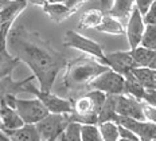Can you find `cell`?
<instances>
[{
  "label": "cell",
  "instance_id": "obj_1",
  "mask_svg": "<svg viewBox=\"0 0 156 141\" xmlns=\"http://www.w3.org/2000/svg\"><path fill=\"white\" fill-rule=\"evenodd\" d=\"M7 47L11 54L31 69L39 89L50 91L61 70L67 65L62 51H58L38 31L28 30L18 24L11 28L7 39Z\"/></svg>",
  "mask_w": 156,
  "mask_h": 141
},
{
  "label": "cell",
  "instance_id": "obj_2",
  "mask_svg": "<svg viewBox=\"0 0 156 141\" xmlns=\"http://www.w3.org/2000/svg\"><path fill=\"white\" fill-rule=\"evenodd\" d=\"M106 69H109V66L98 61L96 57L82 54L76 59L67 61L61 87L67 91L80 90L86 86L89 87L90 82Z\"/></svg>",
  "mask_w": 156,
  "mask_h": 141
},
{
  "label": "cell",
  "instance_id": "obj_3",
  "mask_svg": "<svg viewBox=\"0 0 156 141\" xmlns=\"http://www.w3.org/2000/svg\"><path fill=\"white\" fill-rule=\"evenodd\" d=\"M105 98V93L93 89L85 96L73 100V110L69 113L70 121H78L81 124H97Z\"/></svg>",
  "mask_w": 156,
  "mask_h": 141
},
{
  "label": "cell",
  "instance_id": "obj_4",
  "mask_svg": "<svg viewBox=\"0 0 156 141\" xmlns=\"http://www.w3.org/2000/svg\"><path fill=\"white\" fill-rule=\"evenodd\" d=\"M69 122V113H48L35 125L38 128L41 141H55Z\"/></svg>",
  "mask_w": 156,
  "mask_h": 141
},
{
  "label": "cell",
  "instance_id": "obj_5",
  "mask_svg": "<svg viewBox=\"0 0 156 141\" xmlns=\"http://www.w3.org/2000/svg\"><path fill=\"white\" fill-rule=\"evenodd\" d=\"M26 91L32 93L37 98H39L50 113H71V110H73V100L62 98L57 96V94L51 93V90H41L32 83V81H30L26 85Z\"/></svg>",
  "mask_w": 156,
  "mask_h": 141
},
{
  "label": "cell",
  "instance_id": "obj_6",
  "mask_svg": "<svg viewBox=\"0 0 156 141\" xmlns=\"http://www.w3.org/2000/svg\"><path fill=\"white\" fill-rule=\"evenodd\" d=\"M63 46L65 47H71L76 48V50L82 51L83 54H89L96 57L98 61H101L102 63H105V52H104V48L100 43H97L93 39H89L83 35L78 34V32L69 30L66 31L63 37Z\"/></svg>",
  "mask_w": 156,
  "mask_h": 141
},
{
  "label": "cell",
  "instance_id": "obj_7",
  "mask_svg": "<svg viewBox=\"0 0 156 141\" xmlns=\"http://www.w3.org/2000/svg\"><path fill=\"white\" fill-rule=\"evenodd\" d=\"M125 77L112 69H106L101 74H98L90 82L92 89L100 90L105 94H122L124 93Z\"/></svg>",
  "mask_w": 156,
  "mask_h": 141
},
{
  "label": "cell",
  "instance_id": "obj_8",
  "mask_svg": "<svg viewBox=\"0 0 156 141\" xmlns=\"http://www.w3.org/2000/svg\"><path fill=\"white\" fill-rule=\"evenodd\" d=\"M15 109L18 110L24 124H37L38 121H41L44 116L50 113L43 102L37 97L34 100H20L16 97Z\"/></svg>",
  "mask_w": 156,
  "mask_h": 141
},
{
  "label": "cell",
  "instance_id": "obj_9",
  "mask_svg": "<svg viewBox=\"0 0 156 141\" xmlns=\"http://www.w3.org/2000/svg\"><path fill=\"white\" fill-rule=\"evenodd\" d=\"M117 124L129 128L139 137V140H141V141L156 140V124L155 122H151L148 120H137V118H131V117L119 116Z\"/></svg>",
  "mask_w": 156,
  "mask_h": 141
},
{
  "label": "cell",
  "instance_id": "obj_10",
  "mask_svg": "<svg viewBox=\"0 0 156 141\" xmlns=\"http://www.w3.org/2000/svg\"><path fill=\"white\" fill-rule=\"evenodd\" d=\"M116 111L119 116L145 120L144 110H143V101L124 93L116 94Z\"/></svg>",
  "mask_w": 156,
  "mask_h": 141
},
{
  "label": "cell",
  "instance_id": "obj_11",
  "mask_svg": "<svg viewBox=\"0 0 156 141\" xmlns=\"http://www.w3.org/2000/svg\"><path fill=\"white\" fill-rule=\"evenodd\" d=\"M144 30H145V23H144V19H143V15H141V12L135 7L131 16L128 18L126 27H125L126 39H128V43H129V47L131 48H135L140 44Z\"/></svg>",
  "mask_w": 156,
  "mask_h": 141
},
{
  "label": "cell",
  "instance_id": "obj_12",
  "mask_svg": "<svg viewBox=\"0 0 156 141\" xmlns=\"http://www.w3.org/2000/svg\"><path fill=\"white\" fill-rule=\"evenodd\" d=\"M105 65L109 66L112 70L117 71L121 75L129 74L132 69L136 67L135 61L132 58L131 50L129 51H116V52H109L105 54Z\"/></svg>",
  "mask_w": 156,
  "mask_h": 141
},
{
  "label": "cell",
  "instance_id": "obj_13",
  "mask_svg": "<svg viewBox=\"0 0 156 141\" xmlns=\"http://www.w3.org/2000/svg\"><path fill=\"white\" fill-rule=\"evenodd\" d=\"M34 79H35L34 74L20 81L14 79L12 75H7V77L0 78V102L7 96H18L22 91H26V85Z\"/></svg>",
  "mask_w": 156,
  "mask_h": 141
},
{
  "label": "cell",
  "instance_id": "obj_14",
  "mask_svg": "<svg viewBox=\"0 0 156 141\" xmlns=\"http://www.w3.org/2000/svg\"><path fill=\"white\" fill-rule=\"evenodd\" d=\"M0 121H2L3 130H12L23 125V120L19 116L18 110L14 106H9L7 102H0Z\"/></svg>",
  "mask_w": 156,
  "mask_h": 141
},
{
  "label": "cell",
  "instance_id": "obj_15",
  "mask_svg": "<svg viewBox=\"0 0 156 141\" xmlns=\"http://www.w3.org/2000/svg\"><path fill=\"white\" fill-rule=\"evenodd\" d=\"M42 8H43L44 14L55 23H61L66 20V19H69L71 15H74L77 12V9L67 7L62 3H54V2H46L42 5Z\"/></svg>",
  "mask_w": 156,
  "mask_h": 141
},
{
  "label": "cell",
  "instance_id": "obj_16",
  "mask_svg": "<svg viewBox=\"0 0 156 141\" xmlns=\"http://www.w3.org/2000/svg\"><path fill=\"white\" fill-rule=\"evenodd\" d=\"M11 141H41L38 128L35 124H23L22 126L5 132Z\"/></svg>",
  "mask_w": 156,
  "mask_h": 141
},
{
  "label": "cell",
  "instance_id": "obj_17",
  "mask_svg": "<svg viewBox=\"0 0 156 141\" xmlns=\"http://www.w3.org/2000/svg\"><path fill=\"white\" fill-rule=\"evenodd\" d=\"M28 0H11L0 9V23H14L18 16L27 8Z\"/></svg>",
  "mask_w": 156,
  "mask_h": 141
},
{
  "label": "cell",
  "instance_id": "obj_18",
  "mask_svg": "<svg viewBox=\"0 0 156 141\" xmlns=\"http://www.w3.org/2000/svg\"><path fill=\"white\" fill-rule=\"evenodd\" d=\"M135 0H112L106 14H109L113 18L119 20H128L132 11L135 9Z\"/></svg>",
  "mask_w": 156,
  "mask_h": 141
},
{
  "label": "cell",
  "instance_id": "obj_19",
  "mask_svg": "<svg viewBox=\"0 0 156 141\" xmlns=\"http://www.w3.org/2000/svg\"><path fill=\"white\" fill-rule=\"evenodd\" d=\"M22 62L18 57L8 51L7 48H0V78L12 75L14 70L20 65Z\"/></svg>",
  "mask_w": 156,
  "mask_h": 141
},
{
  "label": "cell",
  "instance_id": "obj_20",
  "mask_svg": "<svg viewBox=\"0 0 156 141\" xmlns=\"http://www.w3.org/2000/svg\"><path fill=\"white\" fill-rule=\"evenodd\" d=\"M96 30L100 32H104V34H110V35L125 34V27L122 26L121 20L113 18V16H110L109 14H104L102 20L96 27Z\"/></svg>",
  "mask_w": 156,
  "mask_h": 141
},
{
  "label": "cell",
  "instance_id": "obj_21",
  "mask_svg": "<svg viewBox=\"0 0 156 141\" xmlns=\"http://www.w3.org/2000/svg\"><path fill=\"white\" fill-rule=\"evenodd\" d=\"M131 54L136 67H149V65L156 57V50H151V48L139 44L137 47L131 48Z\"/></svg>",
  "mask_w": 156,
  "mask_h": 141
},
{
  "label": "cell",
  "instance_id": "obj_22",
  "mask_svg": "<svg viewBox=\"0 0 156 141\" xmlns=\"http://www.w3.org/2000/svg\"><path fill=\"white\" fill-rule=\"evenodd\" d=\"M119 114L116 111V94H106L105 102H104L101 110L98 114V122H104V121H115L117 122Z\"/></svg>",
  "mask_w": 156,
  "mask_h": 141
},
{
  "label": "cell",
  "instance_id": "obj_23",
  "mask_svg": "<svg viewBox=\"0 0 156 141\" xmlns=\"http://www.w3.org/2000/svg\"><path fill=\"white\" fill-rule=\"evenodd\" d=\"M132 74L145 89H156V70L151 67H135Z\"/></svg>",
  "mask_w": 156,
  "mask_h": 141
},
{
  "label": "cell",
  "instance_id": "obj_24",
  "mask_svg": "<svg viewBox=\"0 0 156 141\" xmlns=\"http://www.w3.org/2000/svg\"><path fill=\"white\" fill-rule=\"evenodd\" d=\"M145 87L136 79V77L132 74V71L129 74L125 75V83H124V94H128V96H132L137 100H143V96H144Z\"/></svg>",
  "mask_w": 156,
  "mask_h": 141
},
{
  "label": "cell",
  "instance_id": "obj_25",
  "mask_svg": "<svg viewBox=\"0 0 156 141\" xmlns=\"http://www.w3.org/2000/svg\"><path fill=\"white\" fill-rule=\"evenodd\" d=\"M102 11L101 9H96V8H92V9H87V11L81 16L80 22H78V27L80 28H96L97 26L101 23L102 20Z\"/></svg>",
  "mask_w": 156,
  "mask_h": 141
},
{
  "label": "cell",
  "instance_id": "obj_26",
  "mask_svg": "<svg viewBox=\"0 0 156 141\" xmlns=\"http://www.w3.org/2000/svg\"><path fill=\"white\" fill-rule=\"evenodd\" d=\"M101 139L104 141H119V124L115 121H104L98 124Z\"/></svg>",
  "mask_w": 156,
  "mask_h": 141
},
{
  "label": "cell",
  "instance_id": "obj_27",
  "mask_svg": "<svg viewBox=\"0 0 156 141\" xmlns=\"http://www.w3.org/2000/svg\"><path fill=\"white\" fill-rule=\"evenodd\" d=\"M81 125L78 121H70L66 125L65 130L61 133L58 140L61 141H81Z\"/></svg>",
  "mask_w": 156,
  "mask_h": 141
},
{
  "label": "cell",
  "instance_id": "obj_28",
  "mask_svg": "<svg viewBox=\"0 0 156 141\" xmlns=\"http://www.w3.org/2000/svg\"><path fill=\"white\" fill-rule=\"evenodd\" d=\"M98 124H82L81 125V141H101Z\"/></svg>",
  "mask_w": 156,
  "mask_h": 141
},
{
  "label": "cell",
  "instance_id": "obj_29",
  "mask_svg": "<svg viewBox=\"0 0 156 141\" xmlns=\"http://www.w3.org/2000/svg\"><path fill=\"white\" fill-rule=\"evenodd\" d=\"M140 44L151 50H156V24H145Z\"/></svg>",
  "mask_w": 156,
  "mask_h": 141
},
{
  "label": "cell",
  "instance_id": "obj_30",
  "mask_svg": "<svg viewBox=\"0 0 156 141\" xmlns=\"http://www.w3.org/2000/svg\"><path fill=\"white\" fill-rule=\"evenodd\" d=\"M119 136L120 140H126V141H140L139 137L132 132L129 128H126L124 125H120L119 124Z\"/></svg>",
  "mask_w": 156,
  "mask_h": 141
},
{
  "label": "cell",
  "instance_id": "obj_31",
  "mask_svg": "<svg viewBox=\"0 0 156 141\" xmlns=\"http://www.w3.org/2000/svg\"><path fill=\"white\" fill-rule=\"evenodd\" d=\"M143 19L145 24H156V0H154L148 11L143 15Z\"/></svg>",
  "mask_w": 156,
  "mask_h": 141
},
{
  "label": "cell",
  "instance_id": "obj_32",
  "mask_svg": "<svg viewBox=\"0 0 156 141\" xmlns=\"http://www.w3.org/2000/svg\"><path fill=\"white\" fill-rule=\"evenodd\" d=\"M143 110H144L145 120H148V121H151V122L156 124V106L143 102Z\"/></svg>",
  "mask_w": 156,
  "mask_h": 141
},
{
  "label": "cell",
  "instance_id": "obj_33",
  "mask_svg": "<svg viewBox=\"0 0 156 141\" xmlns=\"http://www.w3.org/2000/svg\"><path fill=\"white\" fill-rule=\"evenodd\" d=\"M48 2H54V3H62V4L67 5V7H71L74 9H80L82 7V4H85L87 0H48Z\"/></svg>",
  "mask_w": 156,
  "mask_h": 141
},
{
  "label": "cell",
  "instance_id": "obj_34",
  "mask_svg": "<svg viewBox=\"0 0 156 141\" xmlns=\"http://www.w3.org/2000/svg\"><path fill=\"white\" fill-rule=\"evenodd\" d=\"M152 3H154V0H135L136 8L141 12V15H144L148 11V8L151 7Z\"/></svg>",
  "mask_w": 156,
  "mask_h": 141
},
{
  "label": "cell",
  "instance_id": "obj_35",
  "mask_svg": "<svg viewBox=\"0 0 156 141\" xmlns=\"http://www.w3.org/2000/svg\"><path fill=\"white\" fill-rule=\"evenodd\" d=\"M0 141H11L8 137V134L5 133V130H3L2 128H0Z\"/></svg>",
  "mask_w": 156,
  "mask_h": 141
},
{
  "label": "cell",
  "instance_id": "obj_36",
  "mask_svg": "<svg viewBox=\"0 0 156 141\" xmlns=\"http://www.w3.org/2000/svg\"><path fill=\"white\" fill-rule=\"evenodd\" d=\"M100 2H101V4H102V7H104V8L108 9V5H110V3L108 2V0H100Z\"/></svg>",
  "mask_w": 156,
  "mask_h": 141
},
{
  "label": "cell",
  "instance_id": "obj_37",
  "mask_svg": "<svg viewBox=\"0 0 156 141\" xmlns=\"http://www.w3.org/2000/svg\"><path fill=\"white\" fill-rule=\"evenodd\" d=\"M9 2H11V0H0V9L4 7V5H7Z\"/></svg>",
  "mask_w": 156,
  "mask_h": 141
},
{
  "label": "cell",
  "instance_id": "obj_38",
  "mask_svg": "<svg viewBox=\"0 0 156 141\" xmlns=\"http://www.w3.org/2000/svg\"><path fill=\"white\" fill-rule=\"evenodd\" d=\"M0 128H2V121H0ZM2 129H3V128H2Z\"/></svg>",
  "mask_w": 156,
  "mask_h": 141
},
{
  "label": "cell",
  "instance_id": "obj_39",
  "mask_svg": "<svg viewBox=\"0 0 156 141\" xmlns=\"http://www.w3.org/2000/svg\"><path fill=\"white\" fill-rule=\"evenodd\" d=\"M108 2H109V3H112V0H108Z\"/></svg>",
  "mask_w": 156,
  "mask_h": 141
}]
</instances>
